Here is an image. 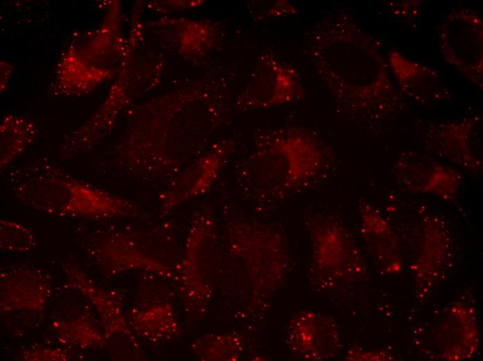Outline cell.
Wrapping results in <instances>:
<instances>
[{
    "label": "cell",
    "mask_w": 483,
    "mask_h": 361,
    "mask_svg": "<svg viewBox=\"0 0 483 361\" xmlns=\"http://www.w3.org/2000/svg\"><path fill=\"white\" fill-rule=\"evenodd\" d=\"M133 330L152 343H162L176 338L179 324L171 305L161 303L137 312L130 322Z\"/></svg>",
    "instance_id": "cell-15"
},
{
    "label": "cell",
    "mask_w": 483,
    "mask_h": 361,
    "mask_svg": "<svg viewBox=\"0 0 483 361\" xmlns=\"http://www.w3.org/2000/svg\"><path fill=\"white\" fill-rule=\"evenodd\" d=\"M37 244L35 235L20 223L0 220V247L3 251L23 253L33 250Z\"/></svg>",
    "instance_id": "cell-19"
},
{
    "label": "cell",
    "mask_w": 483,
    "mask_h": 361,
    "mask_svg": "<svg viewBox=\"0 0 483 361\" xmlns=\"http://www.w3.org/2000/svg\"><path fill=\"white\" fill-rule=\"evenodd\" d=\"M387 61L403 96L422 104L452 99L451 90L434 68L412 60L395 49L389 53Z\"/></svg>",
    "instance_id": "cell-12"
},
{
    "label": "cell",
    "mask_w": 483,
    "mask_h": 361,
    "mask_svg": "<svg viewBox=\"0 0 483 361\" xmlns=\"http://www.w3.org/2000/svg\"><path fill=\"white\" fill-rule=\"evenodd\" d=\"M52 279L41 269L16 266L1 273V313L42 311L51 296Z\"/></svg>",
    "instance_id": "cell-10"
},
{
    "label": "cell",
    "mask_w": 483,
    "mask_h": 361,
    "mask_svg": "<svg viewBox=\"0 0 483 361\" xmlns=\"http://www.w3.org/2000/svg\"><path fill=\"white\" fill-rule=\"evenodd\" d=\"M232 148L229 141L217 144L171 178L160 196V214L167 215L185 202L207 193L217 180Z\"/></svg>",
    "instance_id": "cell-9"
},
{
    "label": "cell",
    "mask_w": 483,
    "mask_h": 361,
    "mask_svg": "<svg viewBox=\"0 0 483 361\" xmlns=\"http://www.w3.org/2000/svg\"><path fill=\"white\" fill-rule=\"evenodd\" d=\"M192 349L202 360H232L239 357L242 345L232 335H205L196 341Z\"/></svg>",
    "instance_id": "cell-18"
},
{
    "label": "cell",
    "mask_w": 483,
    "mask_h": 361,
    "mask_svg": "<svg viewBox=\"0 0 483 361\" xmlns=\"http://www.w3.org/2000/svg\"><path fill=\"white\" fill-rule=\"evenodd\" d=\"M216 242L211 215L205 210L198 212L192 220L181 266L183 296L187 305L195 311L205 308L210 298L204 269L212 258Z\"/></svg>",
    "instance_id": "cell-7"
},
{
    "label": "cell",
    "mask_w": 483,
    "mask_h": 361,
    "mask_svg": "<svg viewBox=\"0 0 483 361\" xmlns=\"http://www.w3.org/2000/svg\"><path fill=\"white\" fill-rule=\"evenodd\" d=\"M442 58L481 91L483 89V21L477 10H450L437 26Z\"/></svg>",
    "instance_id": "cell-5"
},
{
    "label": "cell",
    "mask_w": 483,
    "mask_h": 361,
    "mask_svg": "<svg viewBox=\"0 0 483 361\" xmlns=\"http://www.w3.org/2000/svg\"><path fill=\"white\" fill-rule=\"evenodd\" d=\"M63 268L69 285L86 296L98 312L103 326L104 337L108 339L114 334L121 333L133 340L119 298L97 287L77 265L68 263Z\"/></svg>",
    "instance_id": "cell-13"
},
{
    "label": "cell",
    "mask_w": 483,
    "mask_h": 361,
    "mask_svg": "<svg viewBox=\"0 0 483 361\" xmlns=\"http://www.w3.org/2000/svg\"><path fill=\"white\" fill-rule=\"evenodd\" d=\"M423 137L425 147L435 155L468 169H482V114L430 124Z\"/></svg>",
    "instance_id": "cell-8"
},
{
    "label": "cell",
    "mask_w": 483,
    "mask_h": 361,
    "mask_svg": "<svg viewBox=\"0 0 483 361\" xmlns=\"http://www.w3.org/2000/svg\"><path fill=\"white\" fill-rule=\"evenodd\" d=\"M305 95L297 70L277 56L265 53L259 58L236 106L244 111L270 108L296 102Z\"/></svg>",
    "instance_id": "cell-6"
},
{
    "label": "cell",
    "mask_w": 483,
    "mask_h": 361,
    "mask_svg": "<svg viewBox=\"0 0 483 361\" xmlns=\"http://www.w3.org/2000/svg\"><path fill=\"white\" fill-rule=\"evenodd\" d=\"M53 331L60 342L80 349H90L104 342L103 333L86 318L58 320L52 323Z\"/></svg>",
    "instance_id": "cell-17"
},
{
    "label": "cell",
    "mask_w": 483,
    "mask_h": 361,
    "mask_svg": "<svg viewBox=\"0 0 483 361\" xmlns=\"http://www.w3.org/2000/svg\"><path fill=\"white\" fill-rule=\"evenodd\" d=\"M92 255L103 269L113 274L141 269L164 278L174 275L170 267L145 254L123 236H112L103 240L92 251Z\"/></svg>",
    "instance_id": "cell-14"
},
{
    "label": "cell",
    "mask_w": 483,
    "mask_h": 361,
    "mask_svg": "<svg viewBox=\"0 0 483 361\" xmlns=\"http://www.w3.org/2000/svg\"><path fill=\"white\" fill-rule=\"evenodd\" d=\"M33 135V126L28 120L15 115L3 119L1 124V171L19 155Z\"/></svg>",
    "instance_id": "cell-16"
},
{
    "label": "cell",
    "mask_w": 483,
    "mask_h": 361,
    "mask_svg": "<svg viewBox=\"0 0 483 361\" xmlns=\"http://www.w3.org/2000/svg\"><path fill=\"white\" fill-rule=\"evenodd\" d=\"M69 355L67 352L57 349L42 348L29 350L24 353L22 359L24 360H67Z\"/></svg>",
    "instance_id": "cell-21"
},
{
    "label": "cell",
    "mask_w": 483,
    "mask_h": 361,
    "mask_svg": "<svg viewBox=\"0 0 483 361\" xmlns=\"http://www.w3.org/2000/svg\"><path fill=\"white\" fill-rule=\"evenodd\" d=\"M398 178L409 190L432 193L453 200L461 184L460 174L435 160L413 151H404L396 165Z\"/></svg>",
    "instance_id": "cell-11"
},
{
    "label": "cell",
    "mask_w": 483,
    "mask_h": 361,
    "mask_svg": "<svg viewBox=\"0 0 483 361\" xmlns=\"http://www.w3.org/2000/svg\"><path fill=\"white\" fill-rule=\"evenodd\" d=\"M307 52L337 106L365 118L385 117L404 105L380 42L343 10L330 12L311 30Z\"/></svg>",
    "instance_id": "cell-1"
},
{
    "label": "cell",
    "mask_w": 483,
    "mask_h": 361,
    "mask_svg": "<svg viewBox=\"0 0 483 361\" xmlns=\"http://www.w3.org/2000/svg\"><path fill=\"white\" fill-rule=\"evenodd\" d=\"M325 151L305 129L277 128L263 135L237 169L240 190L260 201L276 200L313 180L321 172Z\"/></svg>",
    "instance_id": "cell-3"
},
{
    "label": "cell",
    "mask_w": 483,
    "mask_h": 361,
    "mask_svg": "<svg viewBox=\"0 0 483 361\" xmlns=\"http://www.w3.org/2000/svg\"><path fill=\"white\" fill-rule=\"evenodd\" d=\"M223 118L215 106H162L137 123L119 156L129 173L172 178L192 162Z\"/></svg>",
    "instance_id": "cell-2"
},
{
    "label": "cell",
    "mask_w": 483,
    "mask_h": 361,
    "mask_svg": "<svg viewBox=\"0 0 483 361\" xmlns=\"http://www.w3.org/2000/svg\"><path fill=\"white\" fill-rule=\"evenodd\" d=\"M10 187L21 202L63 217L112 219L133 216L131 201L77 180L47 166L15 171Z\"/></svg>",
    "instance_id": "cell-4"
},
{
    "label": "cell",
    "mask_w": 483,
    "mask_h": 361,
    "mask_svg": "<svg viewBox=\"0 0 483 361\" xmlns=\"http://www.w3.org/2000/svg\"><path fill=\"white\" fill-rule=\"evenodd\" d=\"M260 12V18H285L296 15L297 8L288 0H276L261 1Z\"/></svg>",
    "instance_id": "cell-20"
}]
</instances>
